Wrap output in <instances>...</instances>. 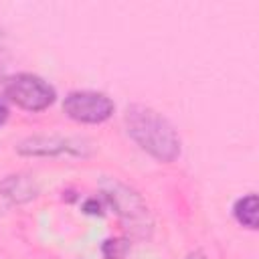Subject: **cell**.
I'll return each instance as SVG.
<instances>
[{"mask_svg":"<svg viewBox=\"0 0 259 259\" xmlns=\"http://www.w3.org/2000/svg\"><path fill=\"white\" fill-rule=\"evenodd\" d=\"M125 127L142 150L162 162H172L180 154V138L174 125L148 105H130L125 109Z\"/></svg>","mask_w":259,"mask_h":259,"instance_id":"cell-1","label":"cell"},{"mask_svg":"<svg viewBox=\"0 0 259 259\" xmlns=\"http://www.w3.org/2000/svg\"><path fill=\"white\" fill-rule=\"evenodd\" d=\"M4 93L10 101L26 111H40L55 101V89L42 77L32 73H18L4 85Z\"/></svg>","mask_w":259,"mask_h":259,"instance_id":"cell-2","label":"cell"},{"mask_svg":"<svg viewBox=\"0 0 259 259\" xmlns=\"http://www.w3.org/2000/svg\"><path fill=\"white\" fill-rule=\"evenodd\" d=\"M63 111L81 123H101L113 113V101L101 91H71L63 101Z\"/></svg>","mask_w":259,"mask_h":259,"instance_id":"cell-3","label":"cell"},{"mask_svg":"<svg viewBox=\"0 0 259 259\" xmlns=\"http://www.w3.org/2000/svg\"><path fill=\"white\" fill-rule=\"evenodd\" d=\"M16 150L24 156H59V154H75L87 156L89 142L79 138H63V136H34L22 140Z\"/></svg>","mask_w":259,"mask_h":259,"instance_id":"cell-4","label":"cell"},{"mask_svg":"<svg viewBox=\"0 0 259 259\" xmlns=\"http://www.w3.org/2000/svg\"><path fill=\"white\" fill-rule=\"evenodd\" d=\"M107 196H109V200L115 204L117 212H119L130 225H138V223L144 225V221H146V206H144V204L140 202V198H138L136 194H132L125 186L115 184V186L107 192Z\"/></svg>","mask_w":259,"mask_h":259,"instance_id":"cell-5","label":"cell"},{"mask_svg":"<svg viewBox=\"0 0 259 259\" xmlns=\"http://www.w3.org/2000/svg\"><path fill=\"white\" fill-rule=\"evenodd\" d=\"M237 221L247 229H257V194L249 192L247 196L239 198L233 206Z\"/></svg>","mask_w":259,"mask_h":259,"instance_id":"cell-6","label":"cell"},{"mask_svg":"<svg viewBox=\"0 0 259 259\" xmlns=\"http://www.w3.org/2000/svg\"><path fill=\"white\" fill-rule=\"evenodd\" d=\"M0 188H2V192H4L6 196H10L12 200H26V198L34 196V190L30 188V184H28L24 178H20V176H10Z\"/></svg>","mask_w":259,"mask_h":259,"instance_id":"cell-7","label":"cell"},{"mask_svg":"<svg viewBox=\"0 0 259 259\" xmlns=\"http://www.w3.org/2000/svg\"><path fill=\"white\" fill-rule=\"evenodd\" d=\"M6 117H8V107H6V101L0 97V125L6 121Z\"/></svg>","mask_w":259,"mask_h":259,"instance_id":"cell-8","label":"cell"},{"mask_svg":"<svg viewBox=\"0 0 259 259\" xmlns=\"http://www.w3.org/2000/svg\"><path fill=\"white\" fill-rule=\"evenodd\" d=\"M188 259H204V257H200V255H192V257H188Z\"/></svg>","mask_w":259,"mask_h":259,"instance_id":"cell-9","label":"cell"},{"mask_svg":"<svg viewBox=\"0 0 259 259\" xmlns=\"http://www.w3.org/2000/svg\"><path fill=\"white\" fill-rule=\"evenodd\" d=\"M0 75H2V65H0Z\"/></svg>","mask_w":259,"mask_h":259,"instance_id":"cell-10","label":"cell"}]
</instances>
